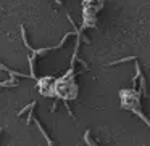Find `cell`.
<instances>
[{
  "label": "cell",
  "instance_id": "6da1fadb",
  "mask_svg": "<svg viewBox=\"0 0 150 146\" xmlns=\"http://www.w3.org/2000/svg\"><path fill=\"white\" fill-rule=\"evenodd\" d=\"M34 120H36V125H37V129H39V130H40V133H42V135H44V138H45V141L49 143V145H53V141H52V140H50V136L47 135V132H45V130H44V127L40 125V122H39V120H37V117H36V119H34Z\"/></svg>",
  "mask_w": 150,
  "mask_h": 146
},
{
  "label": "cell",
  "instance_id": "7a4b0ae2",
  "mask_svg": "<svg viewBox=\"0 0 150 146\" xmlns=\"http://www.w3.org/2000/svg\"><path fill=\"white\" fill-rule=\"evenodd\" d=\"M131 59H136V56H127V58H121V59H116V61H111V63H108V66H113V64H120V63H126V61H131Z\"/></svg>",
  "mask_w": 150,
  "mask_h": 146
},
{
  "label": "cell",
  "instance_id": "3957f363",
  "mask_svg": "<svg viewBox=\"0 0 150 146\" xmlns=\"http://www.w3.org/2000/svg\"><path fill=\"white\" fill-rule=\"evenodd\" d=\"M140 74H142V72H140V68H139V64L136 63V75L132 77V87L136 85V82H137V79L140 77Z\"/></svg>",
  "mask_w": 150,
  "mask_h": 146
},
{
  "label": "cell",
  "instance_id": "277c9868",
  "mask_svg": "<svg viewBox=\"0 0 150 146\" xmlns=\"http://www.w3.org/2000/svg\"><path fill=\"white\" fill-rule=\"evenodd\" d=\"M140 92H142V95H147V87H145V79H144V75L140 74Z\"/></svg>",
  "mask_w": 150,
  "mask_h": 146
},
{
  "label": "cell",
  "instance_id": "5b68a950",
  "mask_svg": "<svg viewBox=\"0 0 150 146\" xmlns=\"http://www.w3.org/2000/svg\"><path fill=\"white\" fill-rule=\"evenodd\" d=\"M34 106H36V101H33V103H29V104H28L26 108H23V109H21V111H20V112H18V114H20V116H21V114H24V112H26L28 109H33Z\"/></svg>",
  "mask_w": 150,
  "mask_h": 146
},
{
  "label": "cell",
  "instance_id": "8992f818",
  "mask_svg": "<svg viewBox=\"0 0 150 146\" xmlns=\"http://www.w3.org/2000/svg\"><path fill=\"white\" fill-rule=\"evenodd\" d=\"M84 141L87 143V145H95V143L89 138V130H86V133H84Z\"/></svg>",
  "mask_w": 150,
  "mask_h": 146
},
{
  "label": "cell",
  "instance_id": "52a82bcc",
  "mask_svg": "<svg viewBox=\"0 0 150 146\" xmlns=\"http://www.w3.org/2000/svg\"><path fill=\"white\" fill-rule=\"evenodd\" d=\"M0 133H2V127H0Z\"/></svg>",
  "mask_w": 150,
  "mask_h": 146
}]
</instances>
